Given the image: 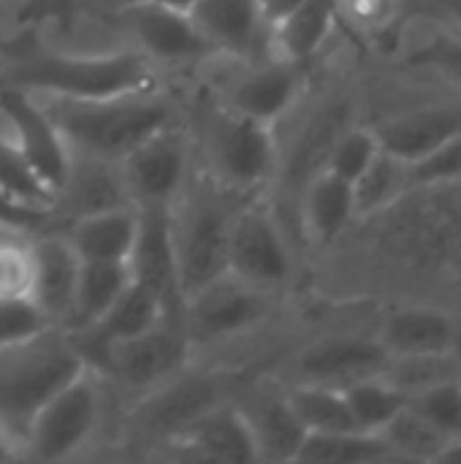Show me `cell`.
I'll return each instance as SVG.
<instances>
[{
  "label": "cell",
  "mask_w": 461,
  "mask_h": 464,
  "mask_svg": "<svg viewBox=\"0 0 461 464\" xmlns=\"http://www.w3.org/2000/svg\"><path fill=\"white\" fill-rule=\"evenodd\" d=\"M41 103L71 150L117 163L144 139L177 122L174 101L158 87L98 101L41 98Z\"/></svg>",
  "instance_id": "obj_1"
},
{
  "label": "cell",
  "mask_w": 461,
  "mask_h": 464,
  "mask_svg": "<svg viewBox=\"0 0 461 464\" xmlns=\"http://www.w3.org/2000/svg\"><path fill=\"white\" fill-rule=\"evenodd\" d=\"M87 367L73 334L54 326L0 348V427L24 446L38 408Z\"/></svg>",
  "instance_id": "obj_2"
},
{
  "label": "cell",
  "mask_w": 461,
  "mask_h": 464,
  "mask_svg": "<svg viewBox=\"0 0 461 464\" xmlns=\"http://www.w3.org/2000/svg\"><path fill=\"white\" fill-rule=\"evenodd\" d=\"M5 84H16L41 98L98 101L155 90L158 71L136 46L95 54H41L11 68Z\"/></svg>",
  "instance_id": "obj_3"
},
{
  "label": "cell",
  "mask_w": 461,
  "mask_h": 464,
  "mask_svg": "<svg viewBox=\"0 0 461 464\" xmlns=\"http://www.w3.org/2000/svg\"><path fill=\"white\" fill-rule=\"evenodd\" d=\"M217 179L185 185L171 204V234L182 302L201 285L228 272V237L236 207Z\"/></svg>",
  "instance_id": "obj_4"
},
{
  "label": "cell",
  "mask_w": 461,
  "mask_h": 464,
  "mask_svg": "<svg viewBox=\"0 0 461 464\" xmlns=\"http://www.w3.org/2000/svg\"><path fill=\"white\" fill-rule=\"evenodd\" d=\"M101 424L98 372L87 367L57 389L33 416L24 432V451L35 459H68L95 435Z\"/></svg>",
  "instance_id": "obj_5"
},
{
  "label": "cell",
  "mask_w": 461,
  "mask_h": 464,
  "mask_svg": "<svg viewBox=\"0 0 461 464\" xmlns=\"http://www.w3.org/2000/svg\"><path fill=\"white\" fill-rule=\"evenodd\" d=\"M190 348L182 315H166L147 332L109 345L92 370L111 375L128 389H155L185 372Z\"/></svg>",
  "instance_id": "obj_6"
},
{
  "label": "cell",
  "mask_w": 461,
  "mask_h": 464,
  "mask_svg": "<svg viewBox=\"0 0 461 464\" xmlns=\"http://www.w3.org/2000/svg\"><path fill=\"white\" fill-rule=\"evenodd\" d=\"M209 160L223 188L231 193H255L277 166L274 125L226 109L209 130Z\"/></svg>",
  "instance_id": "obj_7"
},
{
  "label": "cell",
  "mask_w": 461,
  "mask_h": 464,
  "mask_svg": "<svg viewBox=\"0 0 461 464\" xmlns=\"http://www.w3.org/2000/svg\"><path fill=\"white\" fill-rule=\"evenodd\" d=\"M269 310V291L223 272L182 302V326L196 345L223 343L258 326Z\"/></svg>",
  "instance_id": "obj_8"
},
{
  "label": "cell",
  "mask_w": 461,
  "mask_h": 464,
  "mask_svg": "<svg viewBox=\"0 0 461 464\" xmlns=\"http://www.w3.org/2000/svg\"><path fill=\"white\" fill-rule=\"evenodd\" d=\"M0 114L8 122V139L16 152L54 198L71 163V144L43 109L41 98L16 84L0 87Z\"/></svg>",
  "instance_id": "obj_9"
},
{
  "label": "cell",
  "mask_w": 461,
  "mask_h": 464,
  "mask_svg": "<svg viewBox=\"0 0 461 464\" xmlns=\"http://www.w3.org/2000/svg\"><path fill=\"white\" fill-rule=\"evenodd\" d=\"M120 169L125 174L133 204L171 207L190 182V139L174 122L133 147L120 160Z\"/></svg>",
  "instance_id": "obj_10"
},
{
  "label": "cell",
  "mask_w": 461,
  "mask_h": 464,
  "mask_svg": "<svg viewBox=\"0 0 461 464\" xmlns=\"http://www.w3.org/2000/svg\"><path fill=\"white\" fill-rule=\"evenodd\" d=\"M228 272L269 294L291 277L285 237L264 204L236 207L228 237Z\"/></svg>",
  "instance_id": "obj_11"
},
{
  "label": "cell",
  "mask_w": 461,
  "mask_h": 464,
  "mask_svg": "<svg viewBox=\"0 0 461 464\" xmlns=\"http://www.w3.org/2000/svg\"><path fill=\"white\" fill-rule=\"evenodd\" d=\"M125 30L133 35L139 52L158 63H190L217 54L204 38L190 11L158 0H128L120 8Z\"/></svg>",
  "instance_id": "obj_12"
},
{
  "label": "cell",
  "mask_w": 461,
  "mask_h": 464,
  "mask_svg": "<svg viewBox=\"0 0 461 464\" xmlns=\"http://www.w3.org/2000/svg\"><path fill=\"white\" fill-rule=\"evenodd\" d=\"M152 394L136 408L133 421L147 438L171 443L196 419L217 408L223 400V383L212 375H174L171 381L149 389Z\"/></svg>",
  "instance_id": "obj_13"
},
{
  "label": "cell",
  "mask_w": 461,
  "mask_h": 464,
  "mask_svg": "<svg viewBox=\"0 0 461 464\" xmlns=\"http://www.w3.org/2000/svg\"><path fill=\"white\" fill-rule=\"evenodd\" d=\"M133 283L152 291L171 313L182 315V294L177 277L171 207H139V234L128 258Z\"/></svg>",
  "instance_id": "obj_14"
},
{
  "label": "cell",
  "mask_w": 461,
  "mask_h": 464,
  "mask_svg": "<svg viewBox=\"0 0 461 464\" xmlns=\"http://www.w3.org/2000/svg\"><path fill=\"white\" fill-rule=\"evenodd\" d=\"M130 204L133 196L128 190L125 174L117 160L71 150L68 171L54 193V212H60L71 223L84 215L130 207Z\"/></svg>",
  "instance_id": "obj_15"
},
{
  "label": "cell",
  "mask_w": 461,
  "mask_h": 464,
  "mask_svg": "<svg viewBox=\"0 0 461 464\" xmlns=\"http://www.w3.org/2000/svg\"><path fill=\"white\" fill-rule=\"evenodd\" d=\"M391 364V353L380 340L367 337H329L310 345L299 356L302 383H323L345 389L356 381L383 378Z\"/></svg>",
  "instance_id": "obj_16"
},
{
  "label": "cell",
  "mask_w": 461,
  "mask_h": 464,
  "mask_svg": "<svg viewBox=\"0 0 461 464\" xmlns=\"http://www.w3.org/2000/svg\"><path fill=\"white\" fill-rule=\"evenodd\" d=\"M33 253H35V277H33L30 302L41 310L49 326L65 329L82 258L76 256L65 234H46L33 239Z\"/></svg>",
  "instance_id": "obj_17"
},
{
  "label": "cell",
  "mask_w": 461,
  "mask_h": 464,
  "mask_svg": "<svg viewBox=\"0 0 461 464\" xmlns=\"http://www.w3.org/2000/svg\"><path fill=\"white\" fill-rule=\"evenodd\" d=\"M171 446L185 449L190 457L204 462H258V449L239 405L220 402L201 419H196Z\"/></svg>",
  "instance_id": "obj_18"
},
{
  "label": "cell",
  "mask_w": 461,
  "mask_h": 464,
  "mask_svg": "<svg viewBox=\"0 0 461 464\" xmlns=\"http://www.w3.org/2000/svg\"><path fill=\"white\" fill-rule=\"evenodd\" d=\"M302 92V73L296 63L274 60L247 71L228 92V109L253 117L266 125H277L285 117Z\"/></svg>",
  "instance_id": "obj_19"
},
{
  "label": "cell",
  "mask_w": 461,
  "mask_h": 464,
  "mask_svg": "<svg viewBox=\"0 0 461 464\" xmlns=\"http://www.w3.org/2000/svg\"><path fill=\"white\" fill-rule=\"evenodd\" d=\"M166 315H177V313H171L152 291L141 288L139 283H130L122 291V296L90 329H84L82 334H73V340L82 348L87 364L92 367L109 345L147 332Z\"/></svg>",
  "instance_id": "obj_20"
},
{
  "label": "cell",
  "mask_w": 461,
  "mask_h": 464,
  "mask_svg": "<svg viewBox=\"0 0 461 464\" xmlns=\"http://www.w3.org/2000/svg\"><path fill=\"white\" fill-rule=\"evenodd\" d=\"M190 16L220 54L250 57L269 35L258 0H196Z\"/></svg>",
  "instance_id": "obj_21"
},
{
  "label": "cell",
  "mask_w": 461,
  "mask_h": 464,
  "mask_svg": "<svg viewBox=\"0 0 461 464\" xmlns=\"http://www.w3.org/2000/svg\"><path fill=\"white\" fill-rule=\"evenodd\" d=\"M461 133V103L451 106H427L399 117L386 120L375 128L378 144L383 152L416 163L448 139Z\"/></svg>",
  "instance_id": "obj_22"
},
{
  "label": "cell",
  "mask_w": 461,
  "mask_h": 464,
  "mask_svg": "<svg viewBox=\"0 0 461 464\" xmlns=\"http://www.w3.org/2000/svg\"><path fill=\"white\" fill-rule=\"evenodd\" d=\"M139 234V204L84 215L68 223V242L82 261L128 264Z\"/></svg>",
  "instance_id": "obj_23"
},
{
  "label": "cell",
  "mask_w": 461,
  "mask_h": 464,
  "mask_svg": "<svg viewBox=\"0 0 461 464\" xmlns=\"http://www.w3.org/2000/svg\"><path fill=\"white\" fill-rule=\"evenodd\" d=\"M253 432L258 462H296L302 443L307 438V427L299 421L288 397L261 394L253 402L239 408Z\"/></svg>",
  "instance_id": "obj_24"
},
{
  "label": "cell",
  "mask_w": 461,
  "mask_h": 464,
  "mask_svg": "<svg viewBox=\"0 0 461 464\" xmlns=\"http://www.w3.org/2000/svg\"><path fill=\"white\" fill-rule=\"evenodd\" d=\"M130 283H133V277H130L128 264L82 261L65 332L68 334H82L84 329H90L122 296V291Z\"/></svg>",
  "instance_id": "obj_25"
},
{
  "label": "cell",
  "mask_w": 461,
  "mask_h": 464,
  "mask_svg": "<svg viewBox=\"0 0 461 464\" xmlns=\"http://www.w3.org/2000/svg\"><path fill=\"white\" fill-rule=\"evenodd\" d=\"M334 27V3L331 0H304L283 22H277L266 35V49L274 60L304 63L312 57Z\"/></svg>",
  "instance_id": "obj_26"
},
{
  "label": "cell",
  "mask_w": 461,
  "mask_h": 464,
  "mask_svg": "<svg viewBox=\"0 0 461 464\" xmlns=\"http://www.w3.org/2000/svg\"><path fill=\"white\" fill-rule=\"evenodd\" d=\"M391 356L451 353L456 345L454 324L435 310H402L397 313L380 340Z\"/></svg>",
  "instance_id": "obj_27"
},
{
  "label": "cell",
  "mask_w": 461,
  "mask_h": 464,
  "mask_svg": "<svg viewBox=\"0 0 461 464\" xmlns=\"http://www.w3.org/2000/svg\"><path fill=\"white\" fill-rule=\"evenodd\" d=\"M353 215H356L353 182L326 169L310 179L304 190V226L318 242L337 239Z\"/></svg>",
  "instance_id": "obj_28"
},
{
  "label": "cell",
  "mask_w": 461,
  "mask_h": 464,
  "mask_svg": "<svg viewBox=\"0 0 461 464\" xmlns=\"http://www.w3.org/2000/svg\"><path fill=\"white\" fill-rule=\"evenodd\" d=\"M391 449L380 435L370 432H307L296 462L364 464L391 459Z\"/></svg>",
  "instance_id": "obj_29"
},
{
  "label": "cell",
  "mask_w": 461,
  "mask_h": 464,
  "mask_svg": "<svg viewBox=\"0 0 461 464\" xmlns=\"http://www.w3.org/2000/svg\"><path fill=\"white\" fill-rule=\"evenodd\" d=\"M291 408L296 411L299 421L307 432H353L356 421L345 402L342 389L323 386V383H299L288 394Z\"/></svg>",
  "instance_id": "obj_30"
},
{
  "label": "cell",
  "mask_w": 461,
  "mask_h": 464,
  "mask_svg": "<svg viewBox=\"0 0 461 464\" xmlns=\"http://www.w3.org/2000/svg\"><path fill=\"white\" fill-rule=\"evenodd\" d=\"M342 394L356 421V430L370 432V435H380L391 424V419L408 405V397L397 386H391L386 378L356 381L345 386Z\"/></svg>",
  "instance_id": "obj_31"
},
{
  "label": "cell",
  "mask_w": 461,
  "mask_h": 464,
  "mask_svg": "<svg viewBox=\"0 0 461 464\" xmlns=\"http://www.w3.org/2000/svg\"><path fill=\"white\" fill-rule=\"evenodd\" d=\"M380 438L386 440V446L391 449L394 457L418 459V462H435V459L446 457L448 443H451L443 432H437L410 405H405L391 419V424L380 432Z\"/></svg>",
  "instance_id": "obj_32"
},
{
  "label": "cell",
  "mask_w": 461,
  "mask_h": 464,
  "mask_svg": "<svg viewBox=\"0 0 461 464\" xmlns=\"http://www.w3.org/2000/svg\"><path fill=\"white\" fill-rule=\"evenodd\" d=\"M405 188H410L408 163L380 150L378 158L370 163V169L353 182L356 215H372V212L383 209Z\"/></svg>",
  "instance_id": "obj_33"
},
{
  "label": "cell",
  "mask_w": 461,
  "mask_h": 464,
  "mask_svg": "<svg viewBox=\"0 0 461 464\" xmlns=\"http://www.w3.org/2000/svg\"><path fill=\"white\" fill-rule=\"evenodd\" d=\"M33 277V237L14 228L0 231V299H30Z\"/></svg>",
  "instance_id": "obj_34"
},
{
  "label": "cell",
  "mask_w": 461,
  "mask_h": 464,
  "mask_svg": "<svg viewBox=\"0 0 461 464\" xmlns=\"http://www.w3.org/2000/svg\"><path fill=\"white\" fill-rule=\"evenodd\" d=\"M405 397L418 394L435 383L459 378V364L451 353H421V356H391V364L383 375Z\"/></svg>",
  "instance_id": "obj_35"
},
{
  "label": "cell",
  "mask_w": 461,
  "mask_h": 464,
  "mask_svg": "<svg viewBox=\"0 0 461 464\" xmlns=\"http://www.w3.org/2000/svg\"><path fill=\"white\" fill-rule=\"evenodd\" d=\"M408 405L451 443L461 440V378L443 381L418 394H410Z\"/></svg>",
  "instance_id": "obj_36"
},
{
  "label": "cell",
  "mask_w": 461,
  "mask_h": 464,
  "mask_svg": "<svg viewBox=\"0 0 461 464\" xmlns=\"http://www.w3.org/2000/svg\"><path fill=\"white\" fill-rule=\"evenodd\" d=\"M0 190L16 196L19 201H27L41 209L54 212V198L52 193L35 179V174L27 169L24 158L16 152L11 139L0 136Z\"/></svg>",
  "instance_id": "obj_37"
},
{
  "label": "cell",
  "mask_w": 461,
  "mask_h": 464,
  "mask_svg": "<svg viewBox=\"0 0 461 464\" xmlns=\"http://www.w3.org/2000/svg\"><path fill=\"white\" fill-rule=\"evenodd\" d=\"M378 152H380V144H378L375 130H367V128L348 130L331 147V152L326 158V171H331L348 182H356L370 169V163L378 158Z\"/></svg>",
  "instance_id": "obj_38"
},
{
  "label": "cell",
  "mask_w": 461,
  "mask_h": 464,
  "mask_svg": "<svg viewBox=\"0 0 461 464\" xmlns=\"http://www.w3.org/2000/svg\"><path fill=\"white\" fill-rule=\"evenodd\" d=\"M410 185H435L461 177V133L432 150L416 163H408Z\"/></svg>",
  "instance_id": "obj_39"
},
{
  "label": "cell",
  "mask_w": 461,
  "mask_h": 464,
  "mask_svg": "<svg viewBox=\"0 0 461 464\" xmlns=\"http://www.w3.org/2000/svg\"><path fill=\"white\" fill-rule=\"evenodd\" d=\"M49 324L30 299H0V348L22 343Z\"/></svg>",
  "instance_id": "obj_40"
},
{
  "label": "cell",
  "mask_w": 461,
  "mask_h": 464,
  "mask_svg": "<svg viewBox=\"0 0 461 464\" xmlns=\"http://www.w3.org/2000/svg\"><path fill=\"white\" fill-rule=\"evenodd\" d=\"M413 63L448 71L451 76L461 79V35H440L424 44L421 49H416Z\"/></svg>",
  "instance_id": "obj_41"
},
{
  "label": "cell",
  "mask_w": 461,
  "mask_h": 464,
  "mask_svg": "<svg viewBox=\"0 0 461 464\" xmlns=\"http://www.w3.org/2000/svg\"><path fill=\"white\" fill-rule=\"evenodd\" d=\"M304 0H258L261 8V19L266 24V30H272L277 22H283L291 11H296Z\"/></svg>",
  "instance_id": "obj_42"
},
{
  "label": "cell",
  "mask_w": 461,
  "mask_h": 464,
  "mask_svg": "<svg viewBox=\"0 0 461 464\" xmlns=\"http://www.w3.org/2000/svg\"><path fill=\"white\" fill-rule=\"evenodd\" d=\"M22 454H24L22 443H19L11 432H5V430L0 427V462H11V459H16V457H22Z\"/></svg>",
  "instance_id": "obj_43"
},
{
  "label": "cell",
  "mask_w": 461,
  "mask_h": 464,
  "mask_svg": "<svg viewBox=\"0 0 461 464\" xmlns=\"http://www.w3.org/2000/svg\"><path fill=\"white\" fill-rule=\"evenodd\" d=\"M435 3H437L448 16H454V19L461 24V0H435Z\"/></svg>",
  "instance_id": "obj_44"
},
{
  "label": "cell",
  "mask_w": 461,
  "mask_h": 464,
  "mask_svg": "<svg viewBox=\"0 0 461 464\" xmlns=\"http://www.w3.org/2000/svg\"><path fill=\"white\" fill-rule=\"evenodd\" d=\"M158 3H166V5H174V8H185V11H190V5H193L196 0H158Z\"/></svg>",
  "instance_id": "obj_45"
}]
</instances>
